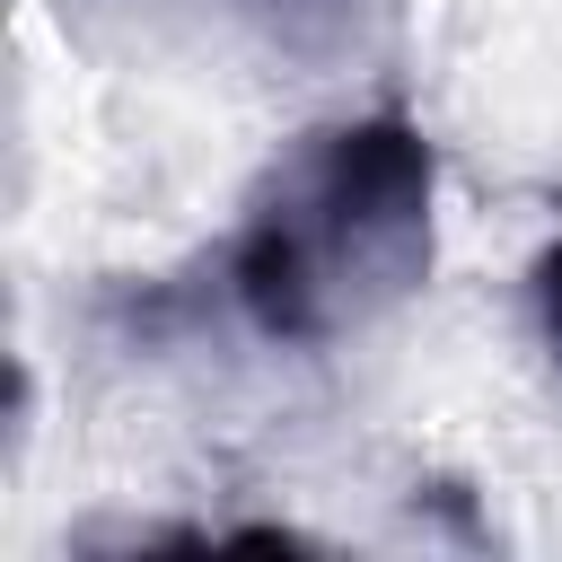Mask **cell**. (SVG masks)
Listing matches in <instances>:
<instances>
[{"instance_id":"2","label":"cell","mask_w":562,"mask_h":562,"mask_svg":"<svg viewBox=\"0 0 562 562\" xmlns=\"http://www.w3.org/2000/svg\"><path fill=\"white\" fill-rule=\"evenodd\" d=\"M536 325H544V342H553V360H562V237L536 255Z\"/></svg>"},{"instance_id":"1","label":"cell","mask_w":562,"mask_h":562,"mask_svg":"<svg viewBox=\"0 0 562 562\" xmlns=\"http://www.w3.org/2000/svg\"><path fill=\"white\" fill-rule=\"evenodd\" d=\"M439 149L413 114H351L307 132L246 228L228 237V299L281 351H325L430 281Z\"/></svg>"}]
</instances>
